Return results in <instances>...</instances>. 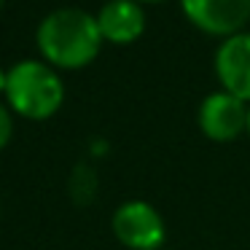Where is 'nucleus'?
Here are the masks:
<instances>
[{
    "instance_id": "nucleus-1",
    "label": "nucleus",
    "mask_w": 250,
    "mask_h": 250,
    "mask_svg": "<svg viewBox=\"0 0 250 250\" xmlns=\"http://www.w3.org/2000/svg\"><path fill=\"white\" fill-rule=\"evenodd\" d=\"M38 49L43 60L54 67L76 70L100 54L103 33L97 17L81 8H57L38 24Z\"/></svg>"
},
{
    "instance_id": "nucleus-2",
    "label": "nucleus",
    "mask_w": 250,
    "mask_h": 250,
    "mask_svg": "<svg viewBox=\"0 0 250 250\" xmlns=\"http://www.w3.org/2000/svg\"><path fill=\"white\" fill-rule=\"evenodd\" d=\"M6 100L17 116L43 121L60 110L65 100V83L51 65L22 60L6 70Z\"/></svg>"
},
{
    "instance_id": "nucleus-3",
    "label": "nucleus",
    "mask_w": 250,
    "mask_h": 250,
    "mask_svg": "<svg viewBox=\"0 0 250 250\" xmlns=\"http://www.w3.org/2000/svg\"><path fill=\"white\" fill-rule=\"evenodd\" d=\"M110 223H113L116 239L129 250H159L167 237L159 210L143 199H129L119 205Z\"/></svg>"
},
{
    "instance_id": "nucleus-4",
    "label": "nucleus",
    "mask_w": 250,
    "mask_h": 250,
    "mask_svg": "<svg viewBox=\"0 0 250 250\" xmlns=\"http://www.w3.org/2000/svg\"><path fill=\"white\" fill-rule=\"evenodd\" d=\"M180 6L199 30L221 38L242 33L250 19V0H180Z\"/></svg>"
},
{
    "instance_id": "nucleus-5",
    "label": "nucleus",
    "mask_w": 250,
    "mask_h": 250,
    "mask_svg": "<svg viewBox=\"0 0 250 250\" xmlns=\"http://www.w3.org/2000/svg\"><path fill=\"white\" fill-rule=\"evenodd\" d=\"M199 126L215 143L234 140L242 129H248V108H245V100L229 94L226 89L210 92L199 105Z\"/></svg>"
},
{
    "instance_id": "nucleus-6",
    "label": "nucleus",
    "mask_w": 250,
    "mask_h": 250,
    "mask_svg": "<svg viewBox=\"0 0 250 250\" xmlns=\"http://www.w3.org/2000/svg\"><path fill=\"white\" fill-rule=\"evenodd\" d=\"M215 73L229 94L250 100V33L223 38L215 51Z\"/></svg>"
},
{
    "instance_id": "nucleus-7",
    "label": "nucleus",
    "mask_w": 250,
    "mask_h": 250,
    "mask_svg": "<svg viewBox=\"0 0 250 250\" xmlns=\"http://www.w3.org/2000/svg\"><path fill=\"white\" fill-rule=\"evenodd\" d=\"M103 41L110 43H132L146 30V11L135 0H108L97 14Z\"/></svg>"
},
{
    "instance_id": "nucleus-8",
    "label": "nucleus",
    "mask_w": 250,
    "mask_h": 250,
    "mask_svg": "<svg viewBox=\"0 0 250 250\" xmlns=\"http://www.w3.org/2000/svg\"><path fill=\"white\" fill-rule=\"evenodd\" d=\"M11 132H14V119H11V113H8V108H3V105H0V151L8 146Z\"/></svg>"
},
{
    "instance_id": "nucleus-9",
    "label": "nucleus",
    "mask_w": 250,
    "mask_h": 250,
    "mask_svg": "<svg viewBox=\"0 0 250 250\" xmlns=\"http://www.w3.org/2000/svg\"><path fill=\"white\" fill-rule=\"evenodd\" d=\"M0 94H6V70L0 67Z\"/></svg>"
},
{
    "instance_id": "nucleus-10",
    "label": "nucleus",
    "mask_w": 250,
    "mask_h": 250,
    "mask_svg": "<svg viewBox=\"0 0 250 250\" xmlns=\"http://www.w3.org/2000/svg\"><path fill=\"white\" fill-rule=\"evenodd\" d=\"M135 3H153V0H135Z\"/></svg>"
},
{
    "instance_id": "nucleus-11",
    "label": "nucleus",
    "mask_w": 250,
    "mask_h": 250,
    "mask_svg": "<svg viewBox=\"0 0 250 250\" xmlns=\"http://www.w3.org/2000/svg\"><path fill=\"white\" fill-rule=\"evenodd\" d=\"M248 132H250V110H248Z\"/></svg>"
},
{
    "instance_id": "nucleus-12",
    "label": "nucleus",
    "mask_w": 250,
    "mask_h": 250,
    "mask_svg": "<svg viewBox=\"0 0 250 250\" xmlns=\"http://www.w3.org/2000/svg\"><path fill=\"white\" fill-rule=\"evenodd\" d=\"M0 8H3V0H0Z\"/></svg>"
}]
</instances>
